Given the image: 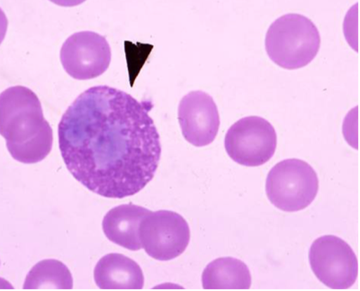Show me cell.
Wrapping results in <instances>:
<instances>
[{"label": "cell", "mask_w": 360, "mask_h": 291, "mask_svg": "<svg viewBox=\"0 0 360 291\" xmlns=\"http://www.w3.org/2000/svg\"><path fill=\"white\" fill-rule=\"evenodd\" d=\"M120 89L94 86L67 109L58 128L64 163L72 177L101 196L123 199L153 180L162 156L150 111Z\"/></svg>", "instance_id": "1"}, {"label": "cell", "mask_w": 360, "mask_h": 291, "mask_svg": "<svg viewBox=\"0 0 360 291\" xmlns=\"http://www.w3.org/2000/svg\"><path fill=\"white\" fill-rule=\"evenodd\" d=\"M1 135L12 158L37 164L50 154L53 132L44 116L37 94L22 86H11L0 95Z\"/></svg>", "instance_id": "2"}, {"label": "cell", "mask_w": 360, "mask_h": 291, "mask_svg": "<svg viewBox=\"0 0 360 291\" xmlns=\"http://www.w3.org/2000/svg\"><path fill=\"white\" fill-rule=\"evenodd\" d=\"M265 46L270 60L276 65L298 69L307 66L319 53L321 35L309 18L288 14L270 25Z\"/></svg>", "instance_id": "3"}, {"label": "cell", "mask_w": 360, "mask_h": 291, "mask_svg": "<svg viewBox=\"0 0 360 291\" xmlns=\"http://www.w3.org/2000/svg\"><path fill=\"white\" fill-rule=\"evenodd\" d=\"M316 172L300 159H285L269 171L266 194L270 203L285 212H297L310 205L317 196Z\"/></svg>", "instance_id": "4"}, {"label": "cell", "mask_w": 360, "mask_h": 291, "mask_svg": "<svg viewBox=\"0 0 360 291\" xmlns=\"http://www.w3.org/2000/svg\"><path fill=\"white\" fill-rule=\"evenodd\" d=\"M309 261L317 279L332 290H348L359 273L358 258L352 246L336 236H323L311 245Z\"/></svg>", "instance_id": "5"}, {"label": "cell", "mask_w": 360, "mask_h": 291, "mask_svg": "<svg viewBox=\"0 0 360 291\" xmlns=\"http://www.w3.org/2000/svg\"><path fill=\"white\" fill-rule=\"evenodd\" d=\"M228 156L238 164L254 168L274 156L278 137L272 124L259 116L244 117L228 130L225 136Z\"/></svg>", "instance_id": "6"}, {"label": "cell", "mask_w": 360, "mask_h": 291, "mask_svg": "<svg viewBox=\"0 0 360 291\" xmlns=\"http://www.w3.org/2000/svg\"><path fill=\"white\" fill-rule=\"evenodd\" d=\"M139 235L141 246L149 257L170 261L180 257L191 241V229L180 214L158 210L141 220Z\"/></svg>", "instance_id": "7"}, {"label": "cell", "mask_w": 360, "mask_h": 291, "mask_svg": "<svg viewBox=\"0 0 360 291\" xmlns=\"http://www.w3.org/2000/svg\"><path fill=\"white\" fill-rule=\"evenodd\" d=\"M111 57L107 39L91 31L70 35L60 50L63 69L78 80L96 79L104 74L110 65Z\"/></svg>", "instance_id": "8"}, {"label": "cell", "mask_w": 360, "mask_h": 291, "mask_svg": "<svg viewBox=\"0 0 360 291\" xmlns=\"http://www.w3.org/2000/svg\"><path fill=\"white\" fill-rule=\"evenodd\" d=\"M179 121L183 136L193 146H208L219 132L220 115L210 95L192 91L181 99Z\"/></svg>", "instance_id": "9"}, {"label": "cell", "mask_w": 360, "mask_h": 291, "mask_svg": "<svg viewBox=\"0 0 360 291\" xmlns=\"http://www.w3.org/2000/svg\"><path fill=\"white\" fill-rule=\"evenodd\" d=\"M96 286L104 290H140L144 276L140 265L121 254H108L96 264L94 270Z\"/></svg>", "instance_id": "10"}, {"label": "cell", "mask_w": 360, "mask_h": 291, "mask_svg": "<svg viewBox=\"0 0 360 291\" xmlns=\"http://www.w3.org/2000/svg\"><path fill=\"white\" fill-rule=\"evenodd\" d=\"M150 213L146 208L131 203L112 208L103 219V231L115 245L139 251L143 248L139 235L141 222Z\"/></svg>", "instance_id": "11"}, {"label": "cell", "mask_w": 360, "mask_h": 291, "mask_svg": "<svg viewBox=\"0 0 360 291\" xmlns=\"http://www.w3.org/2000/svg\"><path fill=\"white\" fill-rule=\"evenodd\" d=\"M202 284L207 290H248L252 286V274L239 259L221 257L205 267Z\"/></svg>", "instance_id": "12"}, {"label": "cell", "mask_w": 360, "mask_h": 291, "mask_svg": "<svg viewBox=\"0 0 360 291\" xmlns=\"http://www.w3.org/2000/svg\"><path fill=\"white\" fill-rule=\"evenodd\" d=\"M73 279L69 268L60 261L47 259L34 265L25 278V290H70Z\"/></svg>", "instance_id": "13"}]
</instances>
